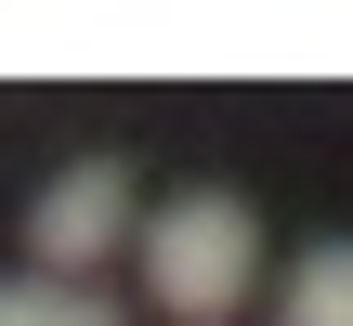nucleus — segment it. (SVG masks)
I'll use <instances>...</instances> for the list:
<instances>
[{
  "instance_id": "obj_1",
  "label": "nucleus",
  "mask_w": 353,
  "mask_h": 326,
  "mask_svg": "<svg viewBox=\"0 0 353 326\" xmlns=\"http://www.w3.org/2000/svg\"><path fill=\"white\" fill-rule=\"evenodd\" d=\"M249 274H262V222L236 183H183L144 209V301L170 326H223L249 301Z\"/></svg>"
},
{
  "instance_id": "obj_2",
  "label": "nucleus",
  "mask_w": 353,
  "mask_h": 326,
  "mask_svg": "<svg viewBox=\"0 0 353 326\" xmlns=\"http://www.w3.org/2000/svg\"><path fill=\"white\" fill-rule=\"evenodd\" d=\"M118 235H144L131 157H65V170L39 183V209H26V261H39L52 287H79L92 261H118Z\"/></svg>"
},
{
  "instance_id": "obj_3",
  "label": "nucleus",
  "mask_w": 353,
  "mask_h": 326,
  "mask_svg": "<svg viewBox=\"0 0 353 326\" xmlns=\"http://www.w3.org/2000/svg\"><path fill=\"white\" fill-rule=\"evenodd\" d=\"M0 326H118L105 287H52V274H13L0 287Z\"/></svg>"
},
{
  "instance_id": "obj_4",
  "label": "nucleus",
  "mask_w": 353,
  "mask_h": 326,
  "mask_svg": "<svg viewBox=\"0 0 353 326\" xmlns=\"http://www.w3.org/2000/svg\"><path fill=\"white\" fill-rule=\"evenodd\" d=\"M275 314H288V326H353V235H341V248H314V261L288 274Z\"/></svg>"
}]
</instances>
